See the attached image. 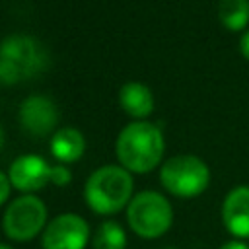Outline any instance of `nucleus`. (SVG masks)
Returning a JSON list of instances; mask_svg holds the SVG:
<instances>
[{
    "instance_id": "nucleus-8",
    "label": "nucleus",
    "mask_w": 249,
    "mask_h": 249,
    "mask_svg": "<svg viewBox=\"0 0 249 249\" xmlns=\"http://www.w3.org/2000/svg\"><path fill=\"white\" fill-rule=\"evenodd\" d=\"M51 171L53 165H49L41 156L25 154L12 161L8 177L12 187H16L25 195H31L43 189L47 183H51Z\"/></svg>"
},
{
    "instance_id": "nucleus-6",
    "label": "nucleus",
    "mask_w": 249,
    "mask_h": 249,
    "mask_svg": "<svg viewBox=\"0 0 249 249\" xmlns=\"http://www.w3.org/2000/svg\"><path fill=\"white\" fill-rule=\"evenodd\" d=\"M47 224V206L35 195L18 196L4 212V233L14 241L33 239Z\"/></svg>"
},
{
    "instance_id": "nucleus-7",
    "label": "nucleus",
    "mask_w": 249,
    "mask_h": 249,
    "mask_svg": "<svg viewBox=\"0 0 249 249\" xmlns=\"http://www.w3.org/2000/svg\"><path fill=\"white\" fill-rule=\"evenodd\" d=\"M89 226L78 214H60L51 220L43 231V249H86L89 241Z\"/></svg>"
},
{
    "instance_id": "nucleus-10",
    "label": "nucleus",
    "mask_w": 249,
    "mask_h": 249,
    "mask_svg": "<svg viewBox=\"0 0 249 249\" xmlns=\"http://www.w3.org/2000/svg\"><path fill=\"white\" fill-rule=\"evenodd\" d=\"M222 222L235 239H249V187H235L222 204Z\"/></svg>"
},
{
    "instance_id": "nucleus-1",
    "label": "nucleus",
    "mask_w": 249,
    "mask_h": 249,
    "mask_svg": "<svg viewBox=\"0 0 249 249\" xmlns=\"http://www.w3.org/2000/svg\"><path fill=\"white\" fill-rule=\"evenodd\" d=\"M163 156L161 130L146 121L126 124L117 138V158L126 171L148 173Z\"/></svg>"
},
{
    "instance_id": "nucleus-12",
    "label": "nucleus",
    "mask_w": 249,
    "mask_h": 249,
    "mask_svg": "<svg viewBox=\"0 0 249 249\" xmlns=\"http://www.w3.org/2000/svg\"><path fill=\"white\" fill-rule=\"evenodd\" d=\"M84 150H86V140H84L82 132L76 128L64 126V128L56 130L51 138V152L62 163H72V161L80 160Z\"/></svg>"
},
{
    "instance_id": "nucleus-11",
    "label": "nucleus",
    "mask_w": 249,
    "mask_h": 249,
    "mask_svg": "<svg viewBox=\"0 0 249 249\" xmlns=\"http://www.w3.org/2000/svg\"><path fill=\"white\" fill-rule=\"evenodd\" d=\"M119 101H121V107L124 109V113H128L130 117H136V119L148 117L154 109L152 91L144 84H138V82L124 84L119 91Z\"/></svg>"
},
{
    "instance_id": "nucleus-9",
    "label": "nucleus",
    "mask_w": 249,
    "mask_h": 249,
    "mask_svg": "<svg viewBox=\"0 0 249 249\" xmlns=\"http://www.w3.org/2000/svg\"><path fill=\"white\" fill-rule=\"evenodd\" d=\"M58 121L56 105L45 95H29L19 105V123L33 136L49 134Z\"/></svg>"
},
{
    "instance_id": "nucleus-4",
    "label": "nucleus",
    "mask_w": 249,
    "mask_h": 249,
    "mask_svg": "<svg viewBox=\"0 0 249 249\" xmlns=\"http://www.w3.org/2000/svg\"><path fill=\"white\" fill-rule=\"evenodd\" d=\"M43 47L25 35H14L0 47V82L16 84L35 76L45 66Z\"/></svg>"
},
{
    "instance_id": "nucleus-18",
    "label": "nucleus",
    "mask_w": 249,
    "mask_h": 249,
    "mask_svg": "<svg viewBox=\"0 0 249 249\" xmlns=\"http://www.w3.org/2000/svg\"><path fill=\"white\" fill-rule=\"evenodd\" d=\"M239 49H241V54L249 60V31H245V35L241 37V43H239Z\"/></svg>"
},
{
    "instance_id": "nucleus-5",
    "label": "nucleus",
    "mask_w": 249,
    "mask_h": 249,
    "mask_svg": "<svg viewBox=\"0 0 249 249\" xmlns=\"http://www.w3.org/2000/svg\"><path fill=\"white\" fill-rule=\"evenodd\" d=\"M160 181L171 195L179 198H193L206 191L210 183V171L200 158L185 154L169 158L163 163Z\"/></svg>"
},
{
    "instance_id": "nucleus-14",
    "label": "nucleus",
    "mask_w": 249,
    "mask_h": 249,
    "mask_svg": "<svg viewBox=\"0 0 249 249\" xmlns=\"http://www.w3.org/2000/svg\"><path fill=\"white\" fill-rule=\"evenodd\" d=\"M93 249H124L126 247V233L121 224L109 220L97 226L93 231Z\"/></svg>"
},
{
    "instance_id": "nucleus-2",
    "label": "nucleus",
    "mask_w": 249,
    "mask_h": 249,
    "mask_svg": "<svg viewBox=\"0 0 249 249\" xmlns=\"http://www.w3.org/2000/svg\"><path fill=\"white\" fill-rule=\"evenodd\" d=\"M84 196L97 214H115L132 200V177L123 165H103L86 181Z\"/></svg>"
},
{
    "instance_id": "nucleus-3",
    "label": "nucleus",
    "mask_w": 249,
    "mask_h": 249,
    "mask_svg": "<svg viewBox=\"0 0 249 249\" xmlns=\"http://www.w3.org/2000/svg\"><path fill=\"white\" fill-rule=\"evenodd\" d=\"M126 220L136 235L144 239H156L171 228L173 210L163 195L156 191H142L128 202Z\"/></svg>"
},
{
    "instance_id": "nucleus-13",
    "label": "nucleus",
    "mask_w": 249,
    "mask_h": 249,
    "mask_svg": "<svg viewBox=\"0 0 249 249\" xmlns=\"http://www.w3.org/2000/svg\"><path fill=\"white\" fill-rule=\"evenodd\" d=\"M220 21L230 31H239L249 21V0H220Z\"/></svg>"
},
{
    "instance_id": "nucleus-20",
    "label": "nucleus",
    "mask_w": 249,
    "mask_h": 249,
    "mask_svg": "<svg viewBox=\"0 0 249 249\" xmlns=\"http://www.w3.org/2000/svg\"><path fill=\"white\" fill-rule=\"evenodd\" d=\"M0 249H14L12 245H8V243H0Z\"/></svg>"
},
{
    "instance_id": "nucleus-15",
    "label": "nucleus",
    "mask_w": 249,
    "mask_h": 249,
    "mask_svg": "<svg viewBox=\"0 0 249 249\" xmlns=\"http://www.w3.org/2000/svg\"><path fill=\"white\" fill-rule=\"evenodd\" d=\"M70 171L64 167V165H53V171H51V183L62 187V185H68L70 183Z\"/></svg>"
},
{
    "instance_id": "nucleus-16",
    "label": "nucleus",
    "mask_w": 249,
    "mask_h": 249,
    "mask_svg": "<svg viewBox=\"0 0 249 249\" xmlns=\"http://www.w3.org/2000/svg\"><path fill=\"white\" fill-rule=\"evenodd\" d=\"M10 189H12V183H10V177L4 175L0 171V204H4L10 196Z\"/></svg>"
},
{
    "instance_id": "nucleus-19",
    "label": "nucleus",
    "mask_w": 249,
    "mask_h": 249,
    "mask_svg": "<svg viewBox=\"0 0 249 249\" xmlns=\"http://www.w3.org/2000/svg\"><path fill=\"white\" fill-rule=\"evenodd\" d=\"M2 144H4V130H2V126H0V148H2Z\"/></svg>"
},
{
    "instance_id": "nucleus-17",
    "label": "nucleus",
    "mask_w": 249,
    "mask_h": 249,
    "mask_svg": "<svg viewBox=\"0 0 249 249\" xmlns=\"http://www.w3.org/2000/svg\"><path fill=\"white\" fill-rule=\"evenodd\" d=\"M220 249H249V245L245 241H241V239H233V241L224 243Z\"/></svg>"
}]
</instances>
